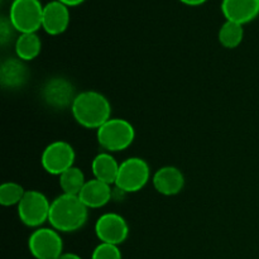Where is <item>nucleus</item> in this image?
<instances>
[{"label":"nucleus","instance_id":"obj_1","mask_svg":"<svg viewBox=\"0 0 259 259\" xmlns=\"http://www.w3.org/2000/svg\"><path fill=\"white\" fill-rule=\"evenodd\" d=\"M71 113L76 123L81 126L98 131L111 118V105L101 93L86 90L76 95L71 105Z\"/></svg>","mask_w":259,"mask_h":259},{"label":"nucleus","instance_id":"obj_2","mask_svg":"<svg viewBox=\"0 0 259 259\" xmlns=\"http://www.w3.org/2000/svg\"><path fill=\"white\" fill-rule=\"evenodd\" d=\"M88 210L78 196L62 194L51 201L48 223L60 233L77 232L88 222Z\"/></svg>","mask_w":259,"mask_h":259},{"label":"nucleus","instance_id":"obj_3","mask_svg":"<svg viewBox=\"0 0 259 259\" xmlns=\"http://www.w3.org/2000/svg\"><path fill=\"white\" fill-rule=\"evenodd\" d=\"M136 138L134 126L121 118H110L96 131V139L101 148L109 153L125 151Z\"/></svg>","mask_w":259,"mask_h":259},{"label":"nucleus","instance_id":"obj_4","mask_svg":"<svg viewBox=\"0 0 259 259\" xmlns=\"http://www.w3.org/2000/svg\"><path fill=\"white\" fill-rule=\"evenodd\" d=\"M43 5L39 0H13L9 9V22L14 30L37 33L42 28Z\"/></svg>","mask_w":259,"mask_h":259},{"label":"nucleus","instance_id":"obj_5","mask_svg":"<svg viewBox=\"0 0 259 259\" xmlns=\"http://www.w3.org/2000/svg\"><path fill=\"white\" fill-rule=\"evenodd\" d=\"M151 169L148 163L141 157H129L124 159L119 167L115 186L124 194L138 192L148 184Z\"/></svg>","mask_w":259,"mask_h":259},{"label":"nucleus","instance_id":"obj_6","mask_svg":"<svg viewBox=\"0 0 259 259\" xmlns=\"http://www.w3.org/2000/svg\"><path fill=\"white\" fill-rule=\"evenodd\" d=\"M51 201L43 192L37 190L25 191L24 196L17 205L19 220L29 228H40L50 218Z\"/></svg>","mask_w":259,"mask_h":259},{"label":"nucleus","instance_id":"obj_7","mask_svg":"<svg viewBox=\"0 0 259 259\" xmlns=\"http://www.w3.org/2000/svg\"><path fill=\"white\" fill-rule=\"evenodd\" d=\"M28 249L35 259H58L63 253V240L53 228H37L28 238Z\"/></svg>","mask_w":259,"mask_h":259},{"label":"nucleus","instance_id":"obj_8","mask_svg":"<svg viewBox=\"0 0 259 259\" xmlns=\"http://www.w3.org/2000/svg\"><path fill=\"white\" fill-rule=\"evenodd\" d=\"M76 153L73 147L66 141H55L48 144L40 156V164L47 174L60 176L75 166Z\"/></svg>","mask_w":259,"mask_h":259},{"label":"nucleus","instance_id":"obj_9","mask_svg":"<svg viewBox=\"0 0 259 259\" xmlns=\"http://www.w3.org/2000/svg\"><path fill=\"white\" fill-rule=\"evenodd\" d=\"M95 234L100 243L120 245L129 235L128 223L116 212H105L96 220Z\"/></svg>","mask_w":259,"mask_h":259},{"label":"nucleus","instance_id":"obj_10","mask_svg":"<svg viewBox=\"0 0 259 259\" xmlns=\"http://www.w3.org/2000/svg\"><path fill=\"white\" fill-rule=\"evenodd\" d=\"M70 8L58 0L43 5L42 29L50 35L62 34L70 24Z\"/></svg>","mask_w":259,"mask_h":259},{"label":"nucleus","instance_id":"obj_11","mask_svg":"<svg viewBox=\"0 0 259 259\" xmlns=\"http://www.w3.org/2000/svg\"><path fill=\"white\" fill-rule=\"evenodd\" d=\"M76 95L73 85L66 78H52L45 85L42 96L45 103L53 109H63L72 105Z\"/></svg>","mask_w":259,"mask_h":259},{"label":"nucleus","instance_id":"obj_12","mask_svg":"<svg viewBox=\"0 0 259 259\" xmlns=\"http://www.w3.org/2000/svg\"><path fill=\"white\" fill-rule=\"evenodd\" d=\"M152 184L158 194L164 196H175L184 189L185 176L177 167L164 166L154 172Z\"/></svg>","mask_w":259,"mask_h":259},{"label":"nucleus","instance_id":"obj_13","mask_svg":"<svg viewBox=\"0 0 259 259\" xmlns=\"http://www.w3.org/2000/svg\"><path fill=\"white\" fill-rule=\"evenodd\" d=\"M224 18L238 24H247L259 15V0H223Z\"/></svg>","mask_w":259,"mask_h":259},{"label":"nucleus","instance_id":"obj_14","mask_svg":"<svg viewBox=\"0 0 259 259\" xmlns=\"http://www.w3.org/2000/svg\"><path fill=\"white\" fill-rule=\"evenodd\" d=\"M88 209H100L105 206L113 197L111 185L99 181L96 179L88 180L85 186L77 195Z\"/></svg>","mask_w":259,"mask_h":259},{"label":"nucleus","instance_id":"obj_15","mask_svg":"<svg viewBox=\"0 0 259 259\" xmlns=\"http://www.w3.org/2000/svg\"><path fill=\"white\" fill-rule=\"evenodd\" d=\"M119 167H120V163H118L115 157L109 152H100L91 161V171H93L94 179L106 182L109 185L115 184Z\"/></svg>","mask_w":259,"mask_h":259},{"label":"nucleus","instance_id":"obj_16","mask_svg":"<svg viewBox=\"0 0 259 259\" xmlns=\"http://www.w3.org/2000/svg\"><path fill=\"white\" fill-rule=\"evenodd\" d=\"M28 72L24 62L19 58H8L2 63L0 81L4 88L18 89L27 82Z\"/></svg>","mask_w":259,"mask_h":259},{"label":"nucleus","instance_id":"obj_17","mask_svg":"<svg viewBox=\"0 0 259 259\" xmlns=\"http://www.w3.org/2000/svg\"><path fill=\"white\" fill-rule=\"evenodd\" d=\"M17 58L28 62L38 57L42 50V42L37 33H22L14 45Z\"/></svg>","mask_w":259,"mask_h":259},{"label":"nucleus","instance_id":"obj_18","mask_svg":"<svg viewBox=\"0 0 259 259\" xmlns=\"http://www.w3.org/2000/svg\"><path fill=\"white\" fill-rule=\"evenodd\" d=\"M86 181L88 180L85 179L83 172L76 166H72L58 176V184L62 190V194L67 195H76L77 196L82 187L85 186Z\"/></svg>","mask_w":259,"mask_h":259},{"label":"nucleus","instance_id":"obj_19","mask_svg":"<svg viewBox=\"0 0 259 259\" xmlns=\"http://www.w3.org/2000/svg\"><path fill=\"white\" fill-rule=\"evenodd\" d=\"M243 37H244V28L242 24L225 20L224 24L220 27L219 33H218V39L223 47L228 50L237 48L242 43Z\"/></svg>","mask_w":259,"mask_h":259},{"label":"nucleus","instance_id":"obj_20","mask_svg":"<svg viewBox=\"0 0 259 259\" xmlns=\"http://www.w3.org/2000/svg\"><path fill=\"white\" fill-rule=\"evenodd\" d=\"M25 194V190L22 185L17 182L8 181L0 186V204L3 206H14L20 202Z\"/></svg>","mask_w":259,"mask_h":259},{"label":"nucleus","instance_id":"obj_21","mask_svg":"<svg viewBox=\"0 0 259 259\" xmlns=\"http://www.w3.org/2000/svg\"><path fill=\"white\" fill-rule=\"evenodd\" d=\"M91 259H123L119 245L100 243L94 248Z\"/></svg>","mask_w":259,"mask_h":259},{"label":"nucleus","instance_id":"obj_22","mask_svg":"<svg viewBox=\"0 0 259 259\" xmlns=\"http://www.w3.org/2000/svg\"><path fill=\"white\" fill-rule=\"evenodd\" d=\"M179 2H181L185 5H189V7H199V5L205 4L207 0H179Z\"/></svg>","mask_w":259,"mask_h":259},{"label":"nucleus","instance_id":"obj_23","mask_svg":"<svg viewBox=\"0 0 259 259\" xmlns=\"http://www.w3.org/2000/svg\"><path fill=\"white\" fill-rule=\"evenodd\" d=\"M58 2H61L62 4L67 5L68 8H72V7H77V5H81L82 4L85 0H58Z\"/></svg>","mask_w":259,"mask_h":259},{"label":"nucleus","instance_id":"obj_24","mask_svg":"<svg viewBox=\"0 0 259 259\" xmlns=\"http://www.w3.org/2000/svg\"><path fill=\"white\" fill-rule=\"evenodd\" d=\"M58 259H82L80 257L78 254H76V253H72V252H63L62 254L58 257Z\"/></svg>","mask_w":259,"mask_h":259}]
</instances>
